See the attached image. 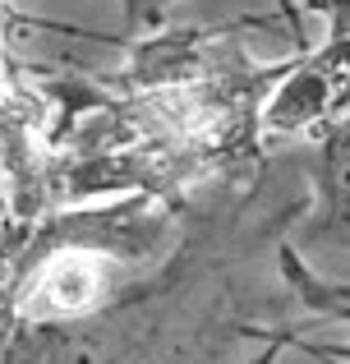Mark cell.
<instances>
[{
	"label": "cell",
	"mask_w": 350,
	"mask_h": 364,
	"mask_svg": "<svg viewBox=\"0 0 350 364\" xmlns=\"http://www.w3.org/2000/svg\"><path fill=\"white\" fill-rule=\"evenodd\" d=\"M281 74L244 60L240 28L166 33L134 46L120 74L37 70V92L51 102L55 208L116 189L175 198L194 180L231 176Z\"/></svg>",
	"instance_id": "1"
}]
</instances>
